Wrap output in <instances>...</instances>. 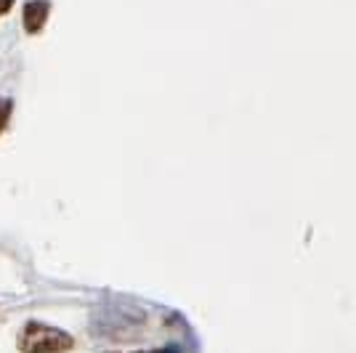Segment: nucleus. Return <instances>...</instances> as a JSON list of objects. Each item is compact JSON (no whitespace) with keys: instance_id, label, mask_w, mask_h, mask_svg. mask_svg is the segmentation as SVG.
<instances>
[{"instance_id":"obj_1","label":"nucleus","mask_w":356,"mask_h":353,"mask_svg":"<svg viewBox=\"0 0 356 353\" xmlns=\"http://www.w3.org/2000/svg\"><path fill=\"white\" fill-rule=\"evenodd\" d=\"M74 348L72 335L56 329L51 324L27 322L19 335V351L22 353H67Z\"/></svg>"},{"instance_id":"obj_2","label":"nucleus","mask_w":356,"mask_h":353,"mask_svg":"<svg viewBox=\"0 0 356 353\" xmlns=\"http://www.w3.org/2000/svg\"><path fill=\"white\" fill-rule=\"evenodd\" d=\"M48 11H51V3L48 0H27L24 3V30L30 32V35H38V32L45 27V22H48Z\"/></svg>"},{"instance_id":"obj_3","label":"nucleus","mask_w":356,"mask_h":353,"mask_svg":"<svg viewBox=\"0 0 356 353\" xmlns=\"http://www.w3.org/2000/svg\"><path fill=\"white\" fill-rule=\"evenodd\" d=\"M11 112H14V101H11V99H0V133L8 128Z\"/></svg>"},{"instance_id":"obj_4","label":"nucleus","mask_w":356,"mask_h":353,"mask_svg":"<svg viewBox=\"0 0 356 353\" xmlns=\"http://www.w3.org/2000/svg\"><path fill=\"white\" fill-rule=\"evenodd\" d=\"M11 8H14V0H0V16L8 14Z\"/></svg>"},{"instance_id":"obj_5","label":"nucleus","mask_w":356,"mask_h":353,"mask_svg":"<svg viewBox=\"0 0 356 353\" xmlns=\"http://www.w3.org/2000/svg\"><path fill=\"white\" fill-rule=\"evenodd\" d=\"M154 353H178L176 345H168V348H163V351H154Z\"/></svg>"},{"instance_id":"obj_6","label":"nucleus","mask_w":356,"mask_h":353,"mask_svg":"<svg viewBox=\"0 0 356 353\" xmlns=\"http://www.w3.org/2000/svg\"><path fill=\"white\" fill-rule=\"evenodd\" d=\"M138 353H141V351H138Z\"/></svg>"}]
</instances>
